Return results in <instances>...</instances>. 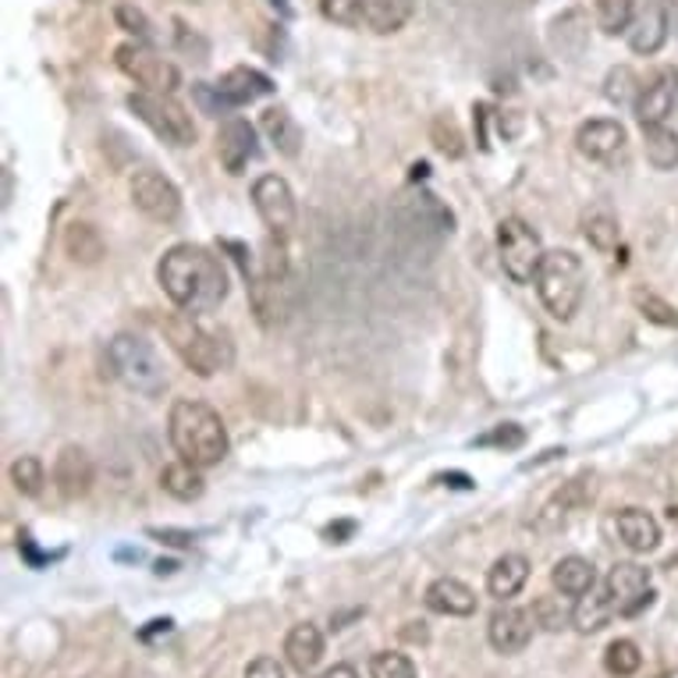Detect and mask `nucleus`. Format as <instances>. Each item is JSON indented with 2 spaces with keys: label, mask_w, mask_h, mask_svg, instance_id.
<instances>
[{
  "label": "nucleus",
  "mask_w": 678,
  "mask_h": 678,
  "mask_svg": "<svg viewBox=\"0 0 678 678\" xmlns=\"http://www.w3.org/2000/svg\"><path fill=\"white\" fill-rule=\"evenodd\" d=\"M487 639L498 654L525 650V647H530V639H533V615H525L522 607H512V604L498 607V612L490 615Z\"/></svg>",
  "instance_id": "nucleus-15"
},
{
  "label": "nucleus",
  "mask_w": 678,
  "mask_h": 678,
  "mask_svg": "<svg viewBox=\"0 0 678 678\" xmlns=\"http://www.w3.org/2000/svg\"><path fill=\"white\" fill-rule=\"evenodd\" d=\"M114 19H117V25H122L125 32H132V36L139 40V43L154 40V25H149V19L135 4H117L114 8Z\"/></svg>",
  "instance_id": "nucleus-42"
},
{
  "label": "nucleus",
  "mask_w": 678,
  "mask_h": 678,
  "mask_svg": "<svg viewBox=\"0 0 678 678\" xmlns=\"http://www.w3.org/2000/svg\"><path fill=\"white\" fill-rule=\"evenodd\" d=\"M260 143H257V128H252L246 117H228L217 132V157L225 164L228 175H242L249 160H257Z\"/></svg>",
  "instance_id": "nucleus-14"
},
{
  "label": "nucleus",
  "mask_w": 678,
  "mask_h": 678,
  "mask_svg": "<svg viewBox=\"0 0 678 678\" xmlns=\"http://www.w3.org/2000/svg\"><path fill=\"white\" fill-rule=\"evenodd\" d=\"M246 678H284V668H281V660H274V657H257L246 668Z\"/></svg>",
  "instance_id": "nucleus-44"
},
{
  "label": "nucleus",
  "mask_w": 678,
  "mask_h": 678,
  "mask_svg": "<svg viewBox=\"0 0 678 678\" xmlns=\"http://www.w3.org/2000/svg\"><path fill=\"white\" fill-rule=\"evenodd\" d=\"M64 252L72 257V263L79 267H96L100 260L107 257V242L104 234H100V228L86 225V220H72V225L64 228Z\"/></svg>",
  "instance_id": "nucleus-23"
},
{
  "label": "nucleus",
  "mask_w": 678,
  "mask_h": 678,
  "mask_svg": "<svg viewBox=\"0 0 678 678\" xmlns=\"http://www.w3.org/2000/svg\"><path fill=\"white\" fill-rule=\"evenodd\" d=\"M132 207L143 217L157 220V225H175L181 217V192L175 189L171 178H164L160 171H135L128 181Z\"/></svg>",
  "instance_id": "nucleus-9"
},
{
  "label": "nucleus",
  "mask_w": 678,
  "mask_h": 678,
  "mask_svg": "<svg viewBox=\"0 0 678 678\" xmlns=\"http://www.w3.org/2000/svg\"><path fill=\"white\" fill-rule=\"evenodd\" d=\"M604 96L612 100V104L625 107V104H636V96H639V79L633 67H612L604 79Z\"/></svg>",
  "instance_id": "nucleus-34"
},
{
  "label": "nucleus",
  "mask_w": 678,
  "mask_h": 678,
  "mask_svg": "<svg viewBox=\"0 0 678 678\" xmlns=\"http://www.w3.org/2000/svg\"><path fill=\"white\" fill-rule=\"evenodd\" d=\"M416 4L413 0H366L363 25L377 36H392V32L405 29V22L413 19Z\"/></svg>",
  "instance_id": "nucleus-26"
},
{
  "label": "nucleus",
  "mask_w": 678,
  "mask_h": 678,
  "mask_svg": "<svg viewBox=\"0 0 678 678\" xmlns=\"http://www.w3.org/2000/svg\"><path fill=\"white\" fill-rule=\"evenodd\" d=\"M284 657L299 675L313 671L320 665V657H324V633L310 622L295 625V629L284 636Z\"/></svg>",
  "instance_id": "nucleus-22"
},
{
  "label": "nucleus",
  "mask_w": 678,
  "mask_h": 678,
  "mask_svg": "<svg viewBox=\"0 0 678 678\" xmlns=\"http://www.w3.org/2000/svg\"><path fill=\"white\" fill-rule=\"evenodd\" d=\"M480 448H504V451H515L525 445V430L519 427V423H501V427H494L490 434L477 437Z\"/></svg>",
  "instance_id": "nucleus-41"
},
{
  "label": "nucleus",
  "mask_w": 678,
  "mask_h": 678,
  "mask_svg": "<svg viewBox=\"0 0 678 678\" xmlns=\"http://www.w3.org/2000/svg\"><path fill=\"white\" fill-rule=\"evenodd\" d=\"M430 139H434V146L440 149V154L451 157V160H459L466 154V139H462V132H459V125H455L451 114H437L434 117Z\"/></svg>",
  "instance_id": "nucleus-35"
},
{
  "label": "nucleus",
  "mask_w": 678,
  "mask_h": 678,
  "mask_svg": "<svg viewBox=\"0 0 678 678\" xmlns=\"http://www.w3.org/2000/svg\"><path fill=\"white\" fill-rule=\"evenodd\" d=\"M270 4H274V8H281V11H288V0H270Z\"/></svg>",
  "instance_id": "nucleus-51"
},
{
  "label": "nucleus",
  "mask_w": 678,
  "mask_h": 678,
  "mask_svg": "<svg viewBox=\"0 0 678 678\" xmlns=\"http://www.w3.org/2000/svg\"><path fill=\"white\" fill-rule=\"evenodd\" d=\"M477 114H480V125H487V107L483 104L477 107ZM480 146H487V135L483 132H480Z\"/></svg>",
  "instance_id": "nucleus-49"
},
{
  "label": "nucleus",
  "mask_w": 678,
  "mask_h": 678,
  "mask_svg": "<svg viewBox=\"0 0 678 678\" xmlns=\"http://www.w3.org/2000/svg\"><path fill=\"white\" fill-rule=\"evenodd\" d=\"M175 569H178L175 562H160V565H157V572H160V575H164V572H175Z\"/></svg>",
  "instance_id": "nucleus-50"
},
{
  "label": "nucleus",
  "mask_w": 678,
  "mask_h": 678,
  "mask_svg": "<svg viewBox=\"0 0 678 678\" xmlns=\"http://www.w3.org/2000/svg\"><path fill=\"white\" fill-rule=\"evenodd\" d=\"M320 678H359V671H355L352 665H334V668H327Z\"/></svg>",
  "instance_id": "nucleus-46"
},
{
  "label": "nucleus",
  "mask_w": 678,
  "mask_h": 678,
  "mask_svg": "<svg viewBox=\"0 0 678 678\" xmlns=\"http://www.w3.org/2000/svg\"><path fill=\"white\" fill-rule=\"evenodd\" d=\"M498 252H501L504 274L515 284H533L540 263H544V257H547L540 234L525 225L522 217H504L498 225Z\"/></svg>",
  "instance_id": "nucleus-7"
},
{
  "label": "nucleus",
  "mask_w": 678,
  "mask_h": 678,
  "mask_svg": "<svg viewBox=\"0 0 678 678\" xmlns=\"http://www.w3.org/2000/svg\"><path fill=\"white\" fill-rule=\"evenodd\" d=\"M536 295L544 302V310L554 320H572L583 306V295H586V267L583 260L575 257L569 249H554L544 257L536 270Z\"/></svg>",
  "instance_id": "nucleus-3"
},
{
  "label": "nucleus",
  "mask_w": 678,
  "mask_h": 678,
  "mask_svg": "<svg viewBox=\"0 0 678 678\" xmlns=\"http://www.w3.org/2000/svg\"><path fill=\"white\" fill-rule=\"evenodd\" d=\"M572 615H575V607H562V601H557V597H536V604H533L536 625H544V629H551V633L565 629V625L572 622Z\"/></svg>",
  "instance_id": "nucleus-40"
},
{
  "label": "nucleus",
  "mask_w": 678,
  "mask_h": 678,
  "mask_svg": "<svg viewBox=\"0 0 678 678\" xmlns=\"http://www.w3.org/2000/svg\"><path fill=\"white\" fill-rule=\"evenodd\" d=\"M128 111L139 117V122L160 135L164 143H171V146H192L196 143V125H192V114L185 111L175 96H167V93H132L128 96Z\"/></svg>",
  "instance_id": "nucleus-6"
},
{
  "label": "nucleus",
  "mask_w": 678,
  "mask_h": 678,
  "mask_svg": "<svg viewBox=\"0 0 678 678\" xmlns=\"http://www.w3.org/2000/svg\"><path fill=\"white\" fill-rule=\"evenodd\" d=\"M525 580H530V562H525L522 554H501L487 572V590H490V597L512 601L525 586Z\"/></svg>",
  "instance_id": "nucleus-24"
},
{
  "label": "nucleus",
  "mask_w": 678,
  "mask_h": 678,
  "mask_svg": "<svg viewBox=\"0 0 678 678\" xmlns=\"http://www.w3.org/2000/svg\"><path fill=\"white\" fill-rule=\"evenodd\" d=\"M369 678H416V665L405 654L380 650L369 657Z\"/></svg>",
  "instance_id": "nucleus-37"
},
{
  "label": "nucleus",
  "mask_w": 678,
  "mask_h": 678,
  "mask_svg": "<svg viewBox=\"0 0 678 678\" xmlns=\"http://www.w3.org/2000/svg\"><path fill=\"white\" fill-rule=\"evenodd\" d=\"M675 107H678V72L675 67H660V72L650 75L647 86H639V96L633 104L636 122L639 128L665 125Z\"/></svg>",
  "instance_id": "nucleus-13"
},
{
  "label": "nucleus",
  "mask_w": 678,
  "mask_h": 678,
  "mask_svg": "<svg viewBox=\"0 0 678 678\" xmlns=\"http://www.w3.org/2000/svg\"><path fill=\"white\" fill-rule=\"evenodd\" d=\"M639 665H643V654H639V647L633 639H615L612 647L604 650V668L612 675H618V678L636 675Z\"/></svg>",
  "instance_id": "nucleus-33"
},
{
  "label": "nucleus",
  "mask_w": 678,
  "mask_h": 678,
  "mask_svg": "<svg viewBox=\"0 0 678 678\" xmlns=\"http://www.w3.org/2000/svg\"><path fill=\"white\" fill-rule=\"evenodd\" d=\"M160 487H164L171 498H178V501H196V498H202V490H207V480L199 477V466H192V462L181 459V462H175V466H164Z\"/></svg>",
  "instance_id": "nucleus-28"
},
{
  "label": "nucleus",
  "mask_w": 678,
  "mask_h": 678,
  "mask_svg": "<svg viewBox=\"0 0 678 678\" xmlns=\"http://www.w3.org/2000/svg\"><path fill=\"white\" fill-rule=\"evenodd\" d=\"M671 32V11L668 0H629V29H625V40L636 50V54L650 58L665 46Z\"/></svg>",
  "instance_id": "nucleus-12"
},
{
  "label": "nucleus",
  "mask_w": 678,
  "mask_h": 678,
  "mask_svg": "<svg viewBox=\"0 0 678 678\" xmlns=\"http://www.w3.org/2000/svg\"><path fill=\"white\" fill-rule=\"evenodd\" d=\"M668 11H671V29H675V36H678V0H668Z\"/></svg>",
  "instance_id": "nucleus-48"
},
{
  "label": "nucleus",
  "mask_w": 678,
  "mask_h": 678,
  "mask_svg": "<svg viewBox=\"0 0 678 678\" xmlns=\"http://www.w3.org/2000/svg\"><path fill=\"white\" fill-rule=\"evenodd\" d=\"M320 11H324L327 22L345 25V29H355V25L363 22L366 0H320Z\"/></svg>",
  "instance_id": "nucleus-39"
},
{
  "label": "nucleus",
  "mask_w": 678,
  "mask_h": 678,
  "mask_svg": "<svg viewBox=\"0 0 678 678\" xmlns=\"http://www.w3.org/2000/svg\"><path fill=\"white\" fill-rule=\"evenodd\" d=\"M643 149H647V160L654 171H675L678 167V132L665 125L643 128Z\"/></svg>",
  "instance_id": "nucleus-29"
},
{
  "label": "nucleus",
  "mask_w": 678,
  "mask_h": 678,
  "mask_svg": "<svg viewBox=\"0 0 678 678\" xmlns=\"http://www.w3.org/2000/svg\"><path fill=\"white\" fill-rule=\"evenodd\" d=\"M157 536H164L167 544H175V547H189L192 544V533H175V530H157Z\"/></svg>",
  "instance_id": "nucleus-45"
},
{
  "label": "nucleus",
  "mask_w": 678,
  "mask_h": 678,
  "mask_svg": "<svg viewBox=\"0 0 678 678\" xmlns=\"http://www.w3.org/2000/svg\"><path fill=\"white\" fill-rule=\"evenodd\" d=\"M107 366L117 380H122L128 392L135 395H146V398H157L164 387H167V369L160 352L143 342L135 334H117L111 348H107Z\"/></svg>",
  "instance_id": "nucleus-4"
},
{
  "label": "nucleus",
  "mask_w": 678,
  "mask_h": 678,
  "mask_svg": "<svg viewBox=\"0 0 678 678\" xmlns=\"http://www.w3.org/2000/svg\"><path fill=\"white\" fill-rule=\"evenodd\" d=\"M575 146L590 160H607L625 146V128L612 122V117H593V122L580 125V132H575Z\"/></svg>",
  "instance_id": "nucleus-17"
},
{
  "label": "nucleus",
  "mask_w": 678,
  "mask_h": 678,
  "mask_svg": "<svg viewBox=\"0 0 678 678\" xmlns=\"http://www.w3.org/2000/svg\"><path fill=\"white\" fill-rule=\"evenodd\" d=\"M260 125H263V132H267V139L278 146V154H284V157H299V149H302V128L295 125V117L288 114L284 107H270V111H263Z\"/></svg>",
  "instance_id": "nucleus-27"
},
{
  "label": "nucleus",
  "mask_w": 678,
  "mask_h": 678,
  "mask_svg": "<svg viewBox=\"0 0 678 678\" xmlns=\"http://www.w3.org/2000/svg\"><path fill=\"white\" fill-rule=\"evenodd\" d=\"M11 483L25 498H36L40 494L43 483H46V469H43V462L36 459V455H22V459L11 462Z\"/></svg>",
  "instance_id": "nucleus-31"
},
{
  "label": "nucleus",
  "mask_w": 678,
  "mask_h": 678,
  "mask_svg": "<svg viewBox=\"0 0 678 678\" xmlns=\"http://www.w3.org/2000/svg\"><path fill=\"white\" fill-rule=\"evenodd\" d=\"M633 302H636V310L650 320V324H660V327H678V310L668 306L665 299H657L654 292H643V288H636L633 292Z\"/></svg>",
  "instance_id": "nucleus-38"
},
{
  "label": "nucleus",
  "mask_w": 678,
  "mask_h": 678,
  "mask_svg": "<svg viewBox=\"0 0 678 678\" xmlns=\"http://www.w3.org/2000/svg\"><path fill=\"white\" fill-rule=\"evenodd\" d=\"M164 334H167V345L178 352V359L192 373H199V377H213V373L228 369L234 359V352L225 337L202 331L196 324V316H189V313H175L164 324Z\"/></svg>",
  "instance_id": "nucleus-5"
},
{
  "label": "nucleus",
  "mask_w": 678,
  "mask_h": 678,
  "mask_svg": "<svg viewBox=\"0 0 678 678\" xmlns=\"http://www.w3.org/2000/svg\"><path fill=\"white\" fill-rule=\"evenodd\" d=\"M252 202H257V213L267 225V231L274 239H288L295 228V192L281 175H260L252 181Z\"/></svg>",
  "instance_id": "nucleus-10"
},
{
  "label": "nucleus",
  "mask_w": 678,
  "mask_h": 678,
  "mask_svg": "<svg viewBox=\"0 0 678 678\" xmlns=\"http://www.w3.org/2000/svg\"><path fill=\"white\" fill-rule=\"evenodd\" d=\"M54 483H58V490L67 501L86 498L90 487H93V462H90V455L82 451V448H75V445L64 448L58 455V462H54Z\"/></svg>",
  "instance_id": "nucleus-18"
},
{
  "label": "nucleus",
  "mask_w": 678,
  "mask_h": 678,
  "mask_svg": "<svg viewBox=\"0 0 678 678\" xmlns=\"http://www.w3.org/2000/svg\"><path fill=\"white\" fill-rule=\"evenodd\" d=\"M583 234H586V242L593 246V249H601V252H612L615 246H618V220L612 217V213H604V210H597V213H590L586 220H583Z\"/></svg>",
  "instance_id": "nucleus-32"
},
{
  "label": "nucleus",
  "mask_w": 678,
  "mask_h": 678,
  "mask_svg": "<svg viewBox=\"0 0 678 678\" xmlns=\"http://www.w3.org/2000/svg\"><path fill=\"white\" fill-rule=\"evenodd\" d=\"M593 19H597L601 32L618 36L629 29V0H593Z\"/></svg>",
  "instance_id": "nucleus-36"
},
{
  "label": "nucleus",
  "mask_w": 678,
  "mask_h": 678,
  "mask_svg": "<svg viewBox=\"0 0 678 678\" xmlns=\"http://www.w3.org/2000/svg\"><path fill=\"white\" fill-rule=\"evenodd\" d=\"M551 583L565 593V597H586V593L597 586V569H593V562H586V557L580 554H569L562 557L554 569H551Z\"/></svg>",
  "instance_id": "nucleus-25"
},
{
  "label": "nucleus",
  "mask_w": 678,
  "mask_h": 678,
  "mask_svg": "<svg viewBox=\"0 0 678 678\" xmlns=\"http://www.w3.org/2000/svg\"><path fill=\"white\" fill-rule=\"evenodd\" d=\"M401 636H405V639H413V643H427V639H430V633L423 629V622H419V629H401Z\"/></svg>",
  "instance_id": "nucleus-47"
},
{
  "label": "nucleus",
  "mask_w": 678,
  "mask_h": 678,
  "mask_svg": "<svg viewBox=\"0 0 678 678\" xmlns=\"http://www.w3.org/2000/svg\"><path fill=\"white\" fill-rule=\"evenodd\" d=\"M217 90L225 93V100L231 107H246V104H252V100L274 93V82H270L263 72H257V67L242 64V67H231V72L220 75Z\"/></svg>",
  "instance_id": "nucleus-19"
},
{
  "label": "nucleus",
  "mask_w": 678,
  "mask_h": 678,
  "mask_svg": "<svg viewBox=\"0 0 678 678\" xmlns=\"http://www.w3.org/2000/svg\"><path fill=\"white\" fill-rule=\"evenodd\" d=\"M615 530H618L622 544L636 554H647L660 544V525L650 512H643V508H622L615 519Z\"/></svg>",
  "instance_id": "nucleus-20"
},
{
  "label": "nucleus",
  "mask_w": 678,
  "mask_h": 678,
  "mask_svg": "<svg viewBox=\"0 0 678 678\" xmlns=\"http://www.w3.org/2000/svg\"><path fill=\"white\" fill-rule=\"evenodd\" d=\"M427 607L434 615H448V618H469L477 612V590L466 586L455 575H440L427 586Z\"/></svg>",
  "instance_id": "nucleus-16"
},
{
  "label": "nucleus",
  "mask_w": 678,
  "mask_h": 678,
  "mask_svg": "<svg viewBox=\"0 0 678 678\" xmlns=\"http://www.w3.org/2000/svg\"><path fill=\"white\" fill-rule=\"evenodd\" d=\"M167 434H171V445L185 462H192L199 469L220 466L228 459V427L207 401H192V398H178L171 405V416H167Z\"/></svg>",
  "instance_id": "nucleus-2"
},
{
  "label": "nucleus",
  "mask_w": 678,
  "mask_h": 678,
  "mask_svg": "<svg viewBox=\"0 0 678 678\" xmlns=\"http://www.w3.org/2000/svg\"><path fill=\"white\" fill-rule=\"evenodd\" d=\"M196 104L207 111V114H213V117L234 111L228 100H225V93H220L217 86H210V82H199V86H196Z\"/></svg>",
  "instance_id": "nucleus-43"
},
{
  "label": "nucleus",
  "mask_w": 678,
  "mask_h": 678,
  "mask_svg": "<svg viewBox=\"0 0 678 678\" xmlns=\"http://www.w3.org/2000/svg\"><path fill=\"white\" fill-rule=\"evenodd\" d=\"M157 281L164 288V295L189 316L213 313L228 295L225 267H220V260L210 249L192 242L171 246L164 252V260L157 267Z\"/></svg>",
  "instance_id": "nucleus-1"
},
{
  "label": "nucleus",
  "mask_w": 678,
  "mask_h": 678,
  "mask_svg": "<svg viewBox=\"0 0 678 678\" xmlns=\"http://www.w3.org/2000/svg\"><path fill=\"white\" fill-rule=\"evenodd\" d=\"M114 61L135 82V86H143L146 93H167V96H171L181 86V72H178V67L171 61H164L157 50L146 46V43L117 46Z\"/></svg>",
  "instance_id": "nucleus-8"
},
{
  "label": "nucleus",
  "mask_w": 678,
  "mask_h": 678,
  "mask_svg": "<svg viewBox=\"0 0 678 678\" xmlns=\"http://www.w3.org/2000/svg\"><path fill=\"white\" fill-rule=\"evenodd\" d=\"M612 618H615V612H612V604H607L604 590L601 593L590 590V597H580V604H575V615H572L575 629H580V633H597Z\"/></svg>",
  "instance_id": "nucleus-30"
},
{
  "label": "nucleus",
  "mask_w": 678,
  "mask_h": 678,
  "mask_svg": "<svg viewBox=\"0 0 678 678\" xmlns=\"http://www.w3.org/2000/svg\"><path fill=\"white\" fill-rule=\"evenodd\" d=\"M604 597L612 604L615 615H636L643 607L654 604V590H650V569H643L636 562H618L604 580Z\"/></svg>",
  "instance_id": "nucleus-11"
},
{
  "label": "nucleus",
  "mask_w": 678,
  "mask_h": 678,
  "mask_svg": "<svg viewBox=\"0 0 678 678\" xmlns=\"http://www.w3.org/2000/svg\"><path fill=\"white\" fill-rule=\"evenodd\" d=\"M551 46H554V54H562L569 61L575 58H583V50L590 43V22H586V14L580 8H572L565 14H557V19L551 22Z\"/></svg>",
  "instance_id": "nucleus-21"
}]
</instances>
